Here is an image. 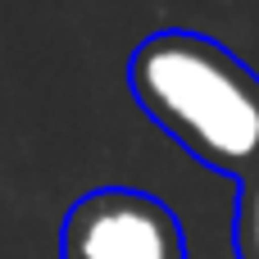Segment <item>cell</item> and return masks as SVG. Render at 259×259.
I'll list each match as a JSON object with an SVG mask.
<instances>
[{"mask_svg":"<svg viewBox=\"0 0 259 259\" xmlns=\"http://www.w3.org/2000/svg\"><path fill=\"white\" fill-rule=\"evenodd\" d=\"M137 105L205 168H259V77L219 41L159 32L127 64Z\"/></svg>","mask_w":259,"mask_h":259,"instance_id":"6da1fadb","label":"cell"},{"mask_svg":"<svg viewBox=\"0 0 259 259\" xmlns=\"http://www.w3.org/2000/svg\"><path fill=\"white\" fill-rule=\"evenodd\" d=\"M64 259H187L182 223L146 191L105 187L64 219Z\"/></svg>","mask_w":259,"mask_h":259,"instance_id":"7a4b0ae2","label":"cell"},{"mask_svg":"<svg viewBox=\"0 0 259 259\" xmlns=\"http://www.w3.org/2000/svg\"><path fill=\"white\" fill-rule=\"evenodd\" d=\"M237 237H241V250L250 259H259V182L246 191L241 200V219H237Z\"/></svg>","mask_w":259,"mask_h":259,"instance_id":"3957f363","label":"cell"}]
</instances>
